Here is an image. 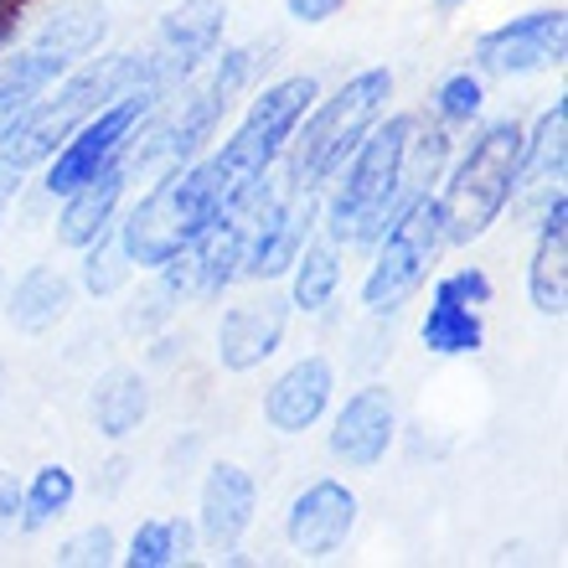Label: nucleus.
Returning <instances> with one entry per match:
<instances>
[{"label":"nucleus","mask_w":568,"mask_h":568,"mask_svg":"<svg viewBox=\"0 0 568 568\" xmlns=\"http://www.w3.org/2000/svg\"><path fill=\"white\" fill-rule=\"evenodd\" d=\"M393 434H398V414H393L388 388H357L336 408L331 419V455L352 470H373V465L388 460Z\"/></svg>","instance_id":"4468645a"},{"label":"nucleus","mask_w":568,"mask_h":568,"mask_svg":"<svg viewBox=\"0 0 568 568\" xmlns=\"http://www.w3.org/2000/svg\"><path fill=\"white\" fill-rule=\"evenodd\" d=\"M295 270V290H290V305L295 311H326L336 284H342V258H336V243H305L300 258L290 264Z\"/></svg>","instance_id":"b1692460"},{"label":"nucleus","mask_w":568,"mask_h":568,"mask_svg":"<svg viewBox=\"0 0 568 568\" xmlns=\"http://www.w3.org/2000/svg\"><path fill=\"white\" fill-rule=\"evenodd\" d=\"M254 507H258V486L243 465H212L207 486H202V507H196V527L202 542L212 554L239 548V538L254 527Z\"/></svg>","instance_id":"dca6fc26"},{"label":"nucleus","mask_w":568,"mask_h":568,"mask_svg":"<svg viewBox=\"0 0 568 568\" xmlns=\"http://www.w3.org/2000/svg\"><path fill=\"white\" fill-rule=\"evenodd\" d=\"M155 104H161V99L150 89H130V93H120L114 104L99 109V114H89V120L58 145V161L47 171V192L68 196V192H78L83 181L99 176V171H109L114 161H124V155H130V140H135V130L145 124V114Z\"/></svg>","instance_id":"1a4fd4ad"},{"label":"nucleus","mask_w":568,"mask_h":568,"mask_svg":"<svg viewBox=\"0 0 568 568\" xmlns=\"http://www.w3.org/2000/svg\"><path fill=\"white\" fill-rule=\"evenodd\" d=\"M68 68H73V62L62 58V52H52L47 42H37V37H31L27 52H16V58L0 68V145H6V135L21 124V114H27Z\"/></svg>","instance_id":"6ab92c4d"},{"label":"nucleus","mask_w":568,"mask_h":568,"mask_svg":"<svg viewBox=\"0 0 568 568\" xmlns=\"http://www.w3.org/2000/svg\"><path fill=\"white\" fill-rule=\"evenodd\" d=\"M114 558V532L109 527H89V532H78L58 548V564H83V568H99Z\"/></svg>","instance_id":"c85d7f7f"},{"label":"nucleus","mask_w":568,"mask_h":568,"mask_svg":"<svg viewBox=\"0 0 568 568\" xmlns=\"http://www.w3.org/2000/svg\"><path fill=\"white\" fill-rule=\"evenodd\" d=\"M517 155H523L517 120H496L470 140L439 196L445 243H476L501 217V207L511 202V181H517Z\"/></svg>","instance_id":"0eeeda50"},{"label":"nucleus","mask_w":568,"mask_h":568,"mask_svg":"<svg viewBox=\"0 0 568 568\" xmlns=\"http://www.w3.org/2000/svg\"><path fill=\"white\" fill-rule=\"evenodd\" d=\"M124 186H130V165L114 161L109 171H99L93 181H83L78 192H68V207H62V217H58V239L68 243V248H89V243L114 223Z\"/></svg>","instance_id":"aec40b11"},{"label":"nucleus","mask_w":568,"mask_h":568,"mask_svg":"<svg viewBox=\"0 0 568 568\" xmlns=\"http://www.w3.org/2000/svg\"><path fill=\"white\" fill-rule=\"evenodd\" d=\"M223 0H181L176 11L165 16L145 52V83L155 99H165L186 78H196V68L223 47Z\"/></svg>","instance_id":"9d476101"},{"label":"nucleus","mask_w":568,"mask_h":568,"mask_svg":"<svg viewBox=\"0 0 568 568\" xmlns=\"http://www.w3.org/2000/svg\"><path fill=\"white\" fill-rule=\"evenodd\" d=\"M21 181H27V165L16 161V155H0V217H6V207L16 202Z\"/></svg>","instance_id":"2f4dec72"},{"label":"nucleus","mask_w":568,"mask_h":568,"mask_svg":"<svg viewBox=\"0 0 568 568\" xmlns=\"http://www.w3.org/2000/svg\"><path fill=\"white\" fill-rule=\"evenodd\" d=\"M486 104V89H480V78L465 68V73H449L434 93V109H439V120L445 124H470Z\"/></svg>","instance_id":"cd10ccee"},{"label":"nucleus","mask_w":568,"mask_h":568,"mask_svg":"<svg viewBox=\"0 0 568 568\" xmlns=\"http://www.w3.org/2000/svg\"><path fill=\"white\" fill-rule=\"evenodd\" d=\"M568 47V16L558 11H527L507 27L486 31L476 42V68L496 78H527L542 68H558Z\"/></svg>","instance_id":"f8f14e48"},{"label":"nucleus","mask_w":568,"mask_h":568,"mask_svg":"<svg viewBox=\"0 0 568 568\" xmlns=\"http://www.w3.org/2000/svg\"><path fill=\"white\" fill-rule=\"evenodd\" d=\"M186 558H192V527L181 523V517H150V523L135 527L124 564L130 568H171V564H186Z\"/></svg>","instance_id":"393cba45"},{"label":"nucleus","mask_w":568,"mask_h":568,"mask_svg":"<svg viewBox=\"0 0 568 568\" xmlns=\"http://www.w3.org/2000/svg\"><path fill=\"white\" fill-rule=\"evenodd\" d=\"M564 155H568V109L558 99L548 114L538 120L532 140L523 135V155H517V181H511V192H558V181H564Z\"/></svg>","instance_id":"412c9836"},{"label":"nucleus","mask_w":568,"mask_h":568,"mask_svg":"<svg viewBox=\"0 0 568 568\" xmlns=\"http://www.w3.org/2000/svg\"><path fill=\"white\" fill-rule=\"evenodd\" d=\"M486 300H491V280L476 264H465V270L445 274V280L434 284V300L419 326L424 346H429L434 357H470V352H480V342H486L480 305Z\"/></svg>","instance_id":"9b49d317"},{"label":"nucleus","mask_w":568,"mask_h":568,"mask_svg":"<svg viewBox=\"0 0 568 568\" xmlns=\"http://www.w3.org/2000/svg\"><path fill=\"white\" fill-rule=\"evenodd\" d=\"M377 258L367 280H362V305L373 315H393L424 280L429 264L445 248V217H439V196L414 192L404 207L393 212V223L377 233Z\"/></svg>","instance_id":"6e6552de"},{"label":"nucleus","mask_w":568,"mask_h":568,"mask_svg":"<svg viewBox=\"0 0 568 568\" xmlns=\"http://www.w3.org/2000/svg\"><path fill=\"white\" fill-rule=\"evenodd\" d=\"M388 93H393L388 68H367V73L346 78L331 99H321L311 120H300L295 135H290V145H295L290 150V165H284L290 186H295V192H321L326 181H336L346 155H352V150L362 145V135L377 124Z\"/></svg>","instance_id":"20e7f679"},{"label":"nucleus","mask_w":568,"mask_h":568,"mask_svg":"<svg viewBox=\"0 0 568 568\" xmlns=\"http://www.w3.org/2000/svg\"><path fill=\"white\" fill-rule=\"evenodd\" d=\"M21 6H27V0H0V42H6V37L16 31V16H21Z\"/></svg>","instance_id":"473e14b6"},{"label":"nucleus","mask_w":568,"mask_h":568,"mask_svg":"<svg viewBox=\"0 0 568 568\" xmlns=\"http://www.w3.org/2000/svg\"><path fill=\"white\" fill-rule=\"evenodd\" d=\"M331 388H336V373H331L326 357H300L295 367H284L274 377V388L264 393V419L280 434H305L331 404Z\"/></svg>","instance_id":"f3484780"},{"label":"nucleus","mask_w":568,"mask_h":568,"mask_svg":"<svg viewBox=\"0 0 568 568\" xmlns=\"http://www.w3.org/2000/svg\"><path fill=\"white\" fill-rule=\"evenodd\" d=\"M527 295L542 315H564L568 311V196H548V217L538 227V248L527 264Z\"/></svg>","instance_id":"a211bd4d"},{"label":"nucleus","mask_w":568,"mask_h":568,"mask_svg":"<svg viewBox=\"0 0 568 568\" xmlns=\"http://www.w3.org/2000/svg\"><path fill=\"white\" fill-rule=\"evenodd\" d=\"M73 496H78L73 470H68V465H42V470L31 476V486L21 491V527L37 532V527L58 523L62 511L73 507Z\"/></svg>","instance_id":"a878e982"},{"label":"nucleus","mask_w":568,"mask_h":568,"mask_svg":"<svg viewBox=\"0 0 568 568\" xmlns=\"http://www.w3.org/2000/svg\"><path fill=\"white\" fill-rule=\"evenodd\" d=\"M439 6H445V11H455V6H465V0H439Z\"/></svg>","instance_id":"72a5a7b5"},{"label":"nucleus","mask_w":568,"mask_h":568,"mask_svg":"<svg viewBox=\"0 0 568 568\" xmlns=\"http://www.w3.org/2000/svg\"><path fill=\"white\" fill-rule=\"evenodd\" d=\"M83 254H89L83 258V284H89V295H114V290L130 280V254H124L120 227L114 223H109Z\"/></svg>","instance_id":"bb28decb"},{"label":"nucleus","mask_w":568,"mask_h":568,"mask_svg":"<svg viewBox=\"0 0 568 568\" xmlns=\"http://www.w3.org/2000/svg\"><path fill=\"white\" fill-rule=\"evenodd\" d=\"M0 398H6V367H0Z\"/></svg>","instance_id":"f704fd0d"},{"label":"nucleus","mask_w":568,"mask_h":568,"mask_svg":"<svg viewBox=\"0 0 568 568\" xmlns=\"http://www.w3.org/2000/svg\"><path fill=\"white\" fill-rule=\"evenodd\" d=\"M284 321H290V300H280V295L227 305L223 326H217V362H223L227 373H254L258 362L280 352Z\"/></svg>","instance_id":"2eb2a0df"},{"label":"nucleus","mask_w":568,"mask_h":568,"mask_svg":"<svg viewBox=\"0 0 568 568\" xmlns=\"http://www.w3.org/2000/svg\"><path fill=\"white\" fill-rule=\"evenodd\" d=\"M445 161V135H424L414 114L377 124L336 171L342 186L326 202L331 243H373L414 192H429V176Z\"/></svg>","instance_id":"f257e3e1"},{"label":"nucleus","mask_w":568,"mask_h":568,"mask_svg":"<svg viewBox=\"0 0 568 568\" xmlns=\"http://www.w3.org/2000/svg\"><path fill=\"white\" fill-rule=\"evenodd\" d=\"M130 89H150L145 52H109V58L78 68V73L68 68L62 83H52V89L21 114V124L6 135V155H16L21 165H37L42 155H52L62 140L73 135L89 114H99V109L114 104V99Z\"/></svg>","instance_id":"7ed1b4c3"},{"label":"nucleus","mask_w":568,"mask_h":568,"mask_svg":"<svg viewBox=\"0 0 568 568\" xmlns=\"http://www.w3.org/2000/svg\"><path fill=\"white\" fill-rule=\"evenodd\" d=\"M258 62H264L258 47H227L202 83L186 78V83H192L186 99L150 130V140L135 155H124V165H130V171H171V165H186L196 150L217 135V124H223V114L233 109V99L254 83Z\"/></svg>","instance_id":"39448f33"},{"label":"nucleus","mask_w":568,"mask_h":568,"mask_svg":"<svg viewBox=\"0 0 568 568\" xmlns=\"http://www.w3.org/2000/svg\"><path fill=\"white\" fill-rule=\"evenodd\" d=\"M68 300H73L68 280H62L58 270L37 264V270H27L21 280H16L11 300H6V311H11V326L47 331V326H58L62 315H68Z\"/></svg>","instance_id":"4be33fe9"},{"label":"nucleus","mask_w":568,"mask_h":568,"mask_svg":"<svg viewBox=\"0 0 568 568\" xmlns=\"http://www.w3.org/2000/svg\"><path fill=\"white\" fill-rule=\"evenodd\" d=\"M284 11L295 16L300 27H321V21H331L342 11V0H284Z\"/></svg>","instance_id":"7c9ffc66"},{"label":"nucleus","mask_w":568,"mask_h":568,"mask_svg":"<svg viewBox=\"0 0 568 568\" xmlns=\"http://www.w3.org/2000/svg\"><path fill=\"white\" fill-rule=\"evenodd\" d=\"M357 527V496L342 480H311L284 511V538L305 558H331Z\"/></svg>","instance_id":"ddd939ff"},{"label":"nucleus","mask_w":568,"mask_h":568,"mask_svg":"<svg viewBox=\"0 0 568 568\" xmlns=\"http://www.w3.org/2000/svg\"><path fill=\"white\" fill-rule=\"evenodd\" d=\"M16 527H21V480L0 470V538H11Z\"/></svg>","instance_id":"c756f323"},{"label":"nucleus","mask_w":568,"mask_h":568,"mask_svg":"<svg viewBox=\"0 0 568 568\" xmlns=\"http://www.w3.org/2000/svg\"><path fill=\"white\" fill-rule=\"evenodd\" d=\"M223 186H217V171H212V155L207 161H186V165H171L161 171V181L140 196L130 217L120 223V243L130 264L140 270H161L165 258H176L181 248H192L196 233L207 223L223 217Z\"/></svg>","instance_id":"f03ea898"},{"label":"nucleus","mask_w":568,"mask_h":568,"mask_svg":"<svg viewBox=\"0 0 568 568\" xmlns=\"http://www.w3.org/2000/svg\"><path fill=\"white\" fill-rule=\"evenodd\" d=\"M150 414V388L140 373H109L99 377V388H93V424L99 434L109 439H124V434H135Z\"/></svg>","instance_id":"5701e85b"},{"label":"nucleus","mask_w":568,"mask_h":568,"mask_svg":"<svg viewBox=\"0 0 568 568\" xmlns=\"http://www.w3.org/2000/svg\"><path fill=\"white\" fill-rule=\"evenodd\" d=\"M311 104H315V78L305 73L258 93L254 109L233 130V140L212 155V171H217V186H223V207H239L243 196H254L270 181V165L284 155V145L295 135V124L311 114Z\"/></svg>","instance_id":"423d86ee"}]
</instances>
